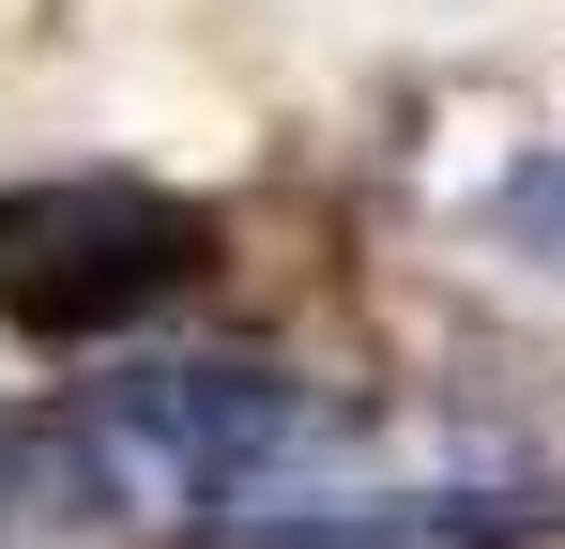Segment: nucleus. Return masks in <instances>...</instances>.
I'll list each match as a JSON object with an SVG mask.
<instances>
[{
	"label": "nucleus",
	"instance_id": "obj_1",
	"mask_svg": "<svg viewBox=\"0 0 565 549\" xmlns=\"http://www.w3.org/2000/svg\"><path fill=\"white\" fill-rule=\"evenodd\" d=\"M214 229L153 183H15L0 198V321L15 336H122L138 305L199 290Z\"/></svg>",
	"mask_w": 565,
	"mask_h": 549
}]
</instances>
